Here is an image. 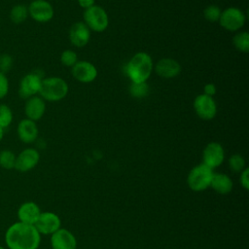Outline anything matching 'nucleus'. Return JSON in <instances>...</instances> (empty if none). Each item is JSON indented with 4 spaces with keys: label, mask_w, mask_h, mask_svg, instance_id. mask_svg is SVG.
<instances>
[{
    "label": "nucleus",
    "mask_w": 249,
    "mask_h": 249,
    "mask_svg": "<svg viewBox=\"0 0 249 249\" xmlns=\"http://www.w3.org/2000/svg\"><path fill=\"white\" fill-rule=\"evenodd\" d=\"M5 241L9 249H38L41 234L34 225L18 221L8 228L5 233Z\"/></svg>",
    "instance_id": "1"
},
{
    "label": "nucleus",
    "mask_w": 249,
    "mask_h": 249,
    "mask_svg": "<svg viewBox=\"0 0 249 249\" xmlns=\"http://www.w3.org/2000/svg\"><path fill=\"white\" fill-rule=\"evenodd\" d=\"M153 70V59L145 52L136 53L124 66V72L131 83L147 82Z\"/></svg>",
    "instance_id": "2"
},
{
    "label": "nucleus",
    "mask_w": 249,
    "mask_h": 249,
    "mask_svg": "<svg viewBox=\"0 0 249 249\" xmlns=\"http://www.w3.org/2000/svg\"><path fill=\"white\" fill-rule=\"evenodd\" d=\"M69 90L67 82L60 77H47L42 79L39 95L46 101L55 102L63 99Z\"/></svg>",
    "instance_id": "3"
},
{
    "label": "nucleus",
    "mask_w": 249,
    "mask_h": 249,
    "mask_svg": "<svg viewBox=\"0 0 249 249\" xmlns=\"http://www.w3.org/2000/svg\"><path fill=\"white\" fill-rule=\"evenodd\" d=\"M213 173L212 168L201 162L190 170L187 177V184L194 192L205 191L210 187Z\"/></svg>",
    "instance_id": "4"
},
{
    "label": "nucleus",
    "mask_w": 249,
    "mask_h": 249,
    "mask_svg": "<svg viewBox=\"0 0 249 249\" xmlns=\"http://www.w3.org/2000/svg\"><path fill=\"white\" fill-rule=\"evenodd\" d=\"M83 19L85 24L90 31L103 32L109 25V17L104 8L98 5L85 10L83 14Z\"/></svg>",
    "instance_id": "5"
},
{
    "label": "nucleus",
    "mask_w": 249,
    "mask_h": 249,
    "mask_svg": "<svg viewBox=\"0 0 249 249\" xmlns=\"http://www.w3.org/2000/svg\"><path fill=\"white\" fill-rule=\"evenodd\" d=\"M246 21L244 12L236 7H229L221 12L219 23L220 25L231 32H235L241 29Z\"/></svg>",
    "instance_id": "6"
},
{
    "label": "nucleus",
    "mask_w": 249,
    "mask_h": 249,
    "mask_svg": "<svg viewBox=\"0 0 249 249\" xmlns=\"http://www.w3.org/2000/svg\"><path fill=\"white\" fill-rule=\"evenodd\" d=\"M194 110L203 121H210L217 115V103L212 96L200 93L194 100Z\"/></svg>",
    "instance_id": "7"
},
{
    "label": "nucleus",
    "mask_w": 249,
    "mask_h": 249,
    "mask_svg": "<svg viewBox=\"0 0 249 249\" xmlns=\"http://www.w3.org/2000/svg\"><path fill=\"white\" fill-rule=\"evenodd\" d=\"M28 16L37 22H48L54 15L53 5L47 0H33L27 6Z\"/></svg>",
    "instance_id": "8"
},
{
    "label": "nucleus",
    "mask_w": 249,
    "mask_h": 249,
    "mask_svg": "<svg viewBox=\"0 0 249 249\" xmlns=\"http://www.w3.org/2000/svg\"><path fill=\"white\" fill-rule=\"evenodd\" d=\"M42 79V76L36 72H30L25 74L19 81L18 95L23 99L38 95L41 88Z\"/></svg>",
    "instance_id": "9"
},
{
    "label": "nucleus",
    "mask_w": 249,
    "mask_h": 249,
    "mask_svg": "<svg viewBox=\"0 0 249 249\" xmlns=\"http://www.w3.org/2000/svg\"><path fill=\"white\" fill-rule=\"evenodd\" d=\"M225 160V150L223 146L216 141L209 142L202 151V163L214 169L220 166Z\"/></svg>",
    "instance_id": "10"
},
{
    "label": "nucleus",
    "mask_w": 249,
    "mask_h": 249,
    "mask_svg": "<svg viewBox=\"0 0 249 249\" xmlns=\"http://www.w3.org/2000/svg\"><path fill=\"white\" fill-rule=\"evenodd\" d=\"M34 227L40 234H53L61 228V220L59 216L53 212H41Z\"/></svg>",
    "instance_id": "11"
},
{
    "label": "nucleus",
    "mask_w": 249,
    "mask_h": 249,
    "mask_svg": "<svg viewBox=\"0 0 249 249\" xmlns=\"http://www.w3.org/2000/svg\"><path fill=\"white\" fill-rule=\"evenodd\" d=\"M72 76L80 83L88 84L93 82L97 77V69L89 61L78 60L71 67Z\"/></svg>",
    "instance_id": "12"
},
{
    "label": "nucleus",
    "mask_w": 249,
    "mask_h": 249,
    "mask_svg": "<svg viewBox=\"0 0 249 249\" xmlns=\"http://www.w3.org/2000/svg\"><path fill=\"white\" fill-rule=\"evenodd\" d=\"M40 160V154L34 148L22 150L16 158L15 168L19 172H27L33 169Z\"/></svg>",
    "instance_id": "13"
},
{
    "label": "nucleus",
    "mask_w": 249,
    "mask_h": 249,
    "mask_svg": "<svg viewBox=\"0 0 249 249\" xmlns=\"http://www.w3.org/2000/svg\"><path fill=\"white\" fill-rule=\"evenodd\" d=\"M51 246L53 249H76L77 239L70 231L60 228L51 234Z\"/></svg>",
    "instance_id": "14"
},
{
    "label": "nucleus",
    "mask_w": 249,
    "mask_h": 249,
    "mask_svg": "<svg viewBox=\"0 0 249 249\" xmlns=\"http://www.w3.org/2000/svg\"><path fill=\"white\" fill-rule=\"evenodd\" d=\"M156 74L164 79H172L177 77L181 72L180 63L170 57H164L160 59L154 66Z\"/></svg>",
    "instance_id": "15"
},
{
    "label": "nucleus",
    "mask_w": 249,
    "mask_h": 249,
    "mask_svg": "<svg viewBox=\"0 0 249 249\" xmlns=\"http://www.w3.org/2000/svg\"><path fill=\"white\" fill-rule=\"evenodd\" d=\"M46 112V101L40 95H34L26 99L24 104V114L26 119L37 122Z\"/></svg>",
    "instance_id": "16"
},
{
    "label": "nucleus",
    "mask_w": 249,
    "mask_h": 249,
    "mask_svg": "<svg viewBox=\"0 0 249 249\" xmlns=\"http://www.w3.org/2000/svg\"><path fill=\"white\" fill-rule=\"evenodd\" d=\"M90 39V30L84 21H77L69 29V40L75 47H85Z\"/></svg>",
    "instance_id": "17"
},
{
    "label": "nucleus",
    "mask_w": 249,
    "mask_h": 249,
    "mask_svg": "<svg viewBox=\"0 0 249 249\" xmlns=\"http://www.w3.org/2000/svg\"><path fill=\"white\" fill-rule=\"evenodd\" d=\"M17 133L21 142L26 144L33 143L37 139L39 134L36 122L26 118L22 119L18 124Z\"/></svg>",
    "instance_id": "18"
},
{
    "label": "nucleus",
    "mask_w": 249,
    "mask_h": 249,
    "mask_svg": "<svg viewBox=\"0 0 249 249\" xmlns=\"http://www.w3.org/2000/svg\"><path fill=\"white\" fill-rule=\"evenodd\" d=\"M40 214V207L33 201L23 202L18 210V217L19 222L29 225H34Z\"/></svg>",
    "instance_id": "19"
},
{
    "label": "nucleus",
    "mask_w": 249,
    "mask_h": 249,
    "mask_svg": "<svg viewBox=\"0 0 249 249\" xmlns=\"http://www.w3.org/2000/svg\"><path fill=\"white\" fill-rule=\"evenodd\" d=\"M233 187L232 180L225 173H213L210 188L220 195H228L231 192Z\"/></svg>",
    "instance_id": "20"
},
{
    "label": "nucleus",
    "mask_w": 249,
    "mask_h": 249,
    "mask_svg": "<svg viewBox=\"0 0 249 249\" xmlns=\"http://www.w3.org/2000/svg\"><path fill=\"white\" fill-rule=\"evenodd\" d=\"M10 19L16 24L22 23L28 18V9L27 6L23 4L15 5L10 11Z\"/></svg>",
    "instance_id": "21"
},
{
    "label": "nucleus",
    "mask_w": 249,
    "mask_h": 249,
    "mask_svg": "<svg viewBox=\"0 0 249 249\" xmlns=\"http://www.w3.org/2000/svg\"><path fill=\"white\" fill-rule=\"evenodd\" d=\"M233 47L240 53L249 52V33L247 31L237 32L232 38Z\"/></svg>",
    "instance_id": "22"
},
{
    "label": "nucleus",
    "mask_w": 249,
    "mask_h": 249,
    "mask_svg": "<svg viewBox=\"0 0 249 249\" xmlns=\"http://www.w3.org/2000/svg\"><path fill=\"white\" fill-rule=\"evenodd\" d=\"M129 93L132 97L143 98L149 93V85L147 82L131 83L129 86Z\"/></svg>",
    "instance_id": "23"
},
{
    "label": "nucleus",
    "mask_w": 249,
    "mask_h": 249,
    "mask_svg": "<svg viewBox=\"0 0 249 249\" xmlns=\"http://www.w3.org/2000/svg\"><path fill=\"white\" fill-rule=\"evenodd\" d=\"M17 156L11 150H2L0 152V166L4 169L15 168Z\"/></svg>",
    "instance_id": "24"
},
{
    "label": "nucleus",
    "mask_w": 249,
    "mask_h": 249,
    "mask_svg": "<svg viewBox=\"0 0 249 249\" xmlns=\"http://www.w3.org/2000/svg\"><path fill=\"white\" fill-rule=\"evenodd\" d=\"M13 111L7 104H0V127L6 128L13 122Z\"/></svg>",
    "instance_id": "25"
},
{
    "label": "nucleus",
    "mask_w": 249,
    "mask_h": 249,
    "mask_svg": "<svg viewBox=\"0 0 249 249\" xmlns=\"http://www.w3.org/2000/svg\"><path fill=\"white\" fill-rule=\"evenodd\" d=\"M229 167L232 172H241L245 168V160L240 154H233L229 158Z\"/></svg>",
    "instance_id": "26"
},
{
    "label": "nucleus",
    "mask_w": 249,
    "mask_h": 249,
    "mask_svg": "<svg viewBox=\"0 0 249 249\" xmlns=\"http://www.w3.org/2000/svg\"><path fill=\"white\" fill-rule=\"evenodd\" d=\"M222 10L216 5H209L203 10V17L207 21L216 22L219 21Z\"/></svg>",
    "instance_id": "27"
},
{
    "label": "nucleus",
    "mask_w": 249,
    "mask_h": 249,
    "mask_svg": "<svg viewBox=\"0 0 249 249\" xmlns=\"http://www.w3.org/2000/svg\"><path fill=\"white\" fill-rule=\"evenodd\" d=\"M60 61L64 66L72 67L78 61V54L72 50H65L60 55Z\"/></svg>",
    "instance_id": "28"
},
{
    "label": "nucleus",
    "mask_w": 249,
    "mask_h": 249,
    "mask_svg": "<svg viewBox=\"0 0 249 249\" xmlns=\"http://www.w3.org/2000/svg\"><path fill=\"white\" fill-rule=\"evenodd\" d=\"M13 66V57L9 53H2L0 55V72L6 74Z\"/></svg>",
    "instance_id": "29"
},
{
    "label": "nucleus",
    "mask_w": 249,
    "mask_h": 249,
    "mask_svg": "<svg viewBox=\"0 0 249 249\" xmlns=\"http://www.w3.org/2000/svg\"><path fill=\"white\" fill-rule=\"evenodd\" d=\"M9 80L6 74L0 72V99H3L9 92Z\"/></svg>",
    "instance_id": "30"
},
{
    "label": "nucleus",
    "mask_w": 249,
    "mask_h": 249,
    "mask_svg": "<svg viewBox=\"0 0 249 249\" xmlns=\"http://www.w3.org/2000/svg\"><path fill=\"white\" fill-rule=\"evenodd\" d=\"M239 182H240V185L243 189L249 190V168L248 167H245L240 172Z\"/></svg>",
    "instance_id": "31"
},
{
    "label": "nucleus",
    "mask_w": 249,
    "mask_h": 249,
    "mask_svg": "<svg viewBox=\"0 0 249 249\" xmlns=\"http://www.w3.org/2000/svg\"><path fill=\"white\" fill-rule=\"evenodd\" d=\"M217 92V88L213 83H207L203 88V94L208 96H214Z\"/></svg>",
    "instance_id": "32"
},
{
    "label": "nucleus",
    "mask_w": 249,
    "mask_h": 249,
    "mask_svg": "<svg viewBox=\"0 0 249 249\" xmlns=\"http://www.w3.org/2000/svg\"><path fill=\"white\" fill-rule=\"evenodd\" d=\"M78 4L80 5V7L87 10L95 5V0H78Z\"/></svg>",
    "instance_id": "33"
},
{
    "label": "nucleus",
    "mask_w": 249,
    "mask_h": 249,
    "mask_svg": "<svg viewBox=\"0 0 249 249\" xmlns=\"http://www.w3.org/2000/svg\"><path fill=\"white\" fill-rule=\"evenodd\" d=\"M3 137H4V129L3 128H1L0 127V142L2 141V139H3Z\"/></svg>",
    "instance_id": "34"
},
{
    "label": "nucleus",
    "mask_w": 249,
    "mask_h": 249,
    "mask_svg": "<svg viewBox=\"0 0 249 249\" xmlns=\"http://www.w3.org/2000/svg\"><path fill=\"white\" fill-rule=\"evenodd\" d=\"M0 249H4V247H2V246L0 245Z\"/></svg>",
    "instance_id": "35"
}]
</instances>
